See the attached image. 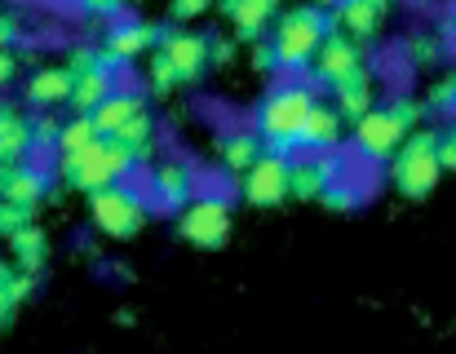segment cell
Returning <instances> with one entry per match:
<instances>
[{
	"label": "cell",
	"mask_w": 456,
	"mask_h": 354,
	"mask_svg": "<svg viewBox=\"0 0 456 354\" xmlns=\"http://www.w3.org/2000/svg\"><path fill=\"white\" fill-rule=\"evenodd\" d=\"M390 4H395V0H337L332 9H337L341 31H346L350 40L368 44V40L381 31V18L390 13Z\"/></svg>",
	"instance_id": "cell-17"
},
{
	"label": "cell",
	"mask_w": 456,
	"mask_h": 354,
	"mask_svg": "<svg viewBox=\"0 0 456 354\" xmlns=\"http://www.w3.org/2000/svg\"><path fill=\"white\" fill-rule=\"evenodd\" d=\"M444 177V165H439V133L435 129H412L399 151L390 156V181L399 195L408 199H426Z\"/></svg>",
	"instance_id": "cell-6"
},
{
	"label": "cell",
	"mask_w": 456,
	"mask_h": 354,
	"mask_svg": "<svg viewBox=\"0 0 456 354\" xmlns=\"http://www.w3.org/2000/svg\"><path fill=\"white\" fill-rule=\"evenodd\" d=\"M13 4H31V0H13Z\"/></svg>",
	"instance_id": "cell-43"
},
{
	"label": "cell",
	"mask_w": 456,
	"mask_h": 354,
	"mask_svg": "<svg viewBox=\"0 0 456 354\" xmlns=\"http://www.w3.org/2000/svg\"><path fill=\"white\" fill-rule=\"evenodd\" d=\"M22 40V22L13 13H0V49H13Z\"/></svg>",
	"instance_id": "cell-38"
},
{
	"label": "cell",
	"mask_w": 456,
	"mask_h": 354,
	"mask_svg": "<svg viewBox=\"0 0 456 354\" xmlns=\"http://www.w3.org/2000/svg\"><path fill=\"white\" fill-rule=\"evenodd\" d=\"M13 80H18V53L0 49V84H13Z\"/></svg>",
	"instance_id": "cell-40"
},
{
	"label": "cell",
	"mask_w": 456,
	"mask_h": 354,
	"mask_svg": "<svg viewBox=\"0 0 456 354\" xmlns=\"http://www.w3.org/2000/svg\"><path fill=\"white\" fill-rule=\"evenodd\" d=\"M346 173L341 165V151H302V160L293 156V177H289V199H319L337 177Z\"/></svg>",
	"instance_id": "cell-11"
},
{
	"label": "cell",
	"mask_w": 456,
	"mask_h": 354,
	"mask_svg": "<svg viewBox=\"0 0 456 354\" xmlns=\"http://www.w3.org/2000/svg\"><path fill=\"white\" fill-rule=\"evenodd\" d=\"M213 9V0H173L168 4V13L177 18V22H191V18H204Z\"/></svg>",
	"instance_id": "cell-35"
},
{
	"label": "cell",
	"mask_w": 456,
	"mask_h": 354,
	"mask_svg": "<svg viewBox=\"0 0 456 354\" xmlns=\"http://www.w3.org/2000/svg\"><path fill=\"white\" fill-rule=\"evenodd\" d=\"M305 67H310V84H314V89H332V84L346 80L354 67H363V49H359V40H350L346 31H328L323 44L314 49V58H310Z\"/></svg>",
	"instance_id": "cell-10"
},
{
	"label": "cell",
	"mask_w": 456,
	"mask_h": 354,
	"mask_svg": "<svg viewBox=\"0 0 456 354\" xmlns=\"http://www.w3.org/2000/svg\"><path fill=\"white\" fill-rule=\"evenodd\" d=\"M302 151H341V111L328 102H314L302 129Z\"/></svg>",
	"instance_id": "cell-20"
},
{
	"label": "cell",
	"mask_w": 456,
	"mask_h": 354,
	"mask_svg": "<svg viewBox=\"0 0 456 354\" xmlns=\"http://www.w3.org/2000/svg\"><path fill=\"white\" fill-rule=\"evenodd\" d=\"M439 53H444V40H439V36H417V40L408 44V58H412L417 67H435Z\"/></svg>",
	"instance_id": "cell-34"
},
{
	"label": "cell",
	"mask_w": 456,
	"mask_h": 354,
	"mask_svg": "<svg viewBox=\"0 0 456 354\" xmlns=\"http://www.w3.org/2000/svg\"><path fill=\"white\" fill-rule=\"evenodd\" d=\"M89 217L102 235L111 239H134L147 217H151V199H147V186H129L125 181H111V186H98L89 190Z\"/></svg>",
	"instance_id": "cell-5"
},
{
	"label": "cell",
	"mask_w": 456,
	"mask_h": 354,
	"mask_svg": "<svg viewBox=\"0 0 456 354\" xmlns=\"http://www.w3.org/2000/svg\"><path fill=\"white\" fill-rule=\"evenodd\" d=\"M253 67H257V71H275V49H271L266 36L253 40Z\"/></svg>",
	"instance_id": "cell-39"
},
{
	"label": "cell",
	"mask_w": 456,
	"mask_h": 354,
	"mask_svg": "<svg viewBox=\"0 0 456 354\" xmlns=\"http://www.w3.org/2000/svg\"><path fill=\"white\" fill-rule=\"evenodd\" d=\"M314 4H319V9H332V4H337V0H314Z\"/></svg>",
	"instance_id": "cell-42"
},
{
	"label": "cell",
	"mask_w": 456,
	"mask_h": 354,
	"mask_svg": "<svg viewBox=\"0 0 456 354\" xmlns=\"http://www.w3.org/2000/svg\"><path fill=\"white\" fill-rule=\"evenodd\" d=\"M71 80H76V71H71L67 62H58V67H40V71H31V80H27V102H31L36 111H53V107L67 102Z\"/></svg>",
	"instance_id": "cell-18"
},
{
	"label": "cell",
	"mask_w": 456,
	"mask_h": 354,
	"mask_svg": "<svg viewBox=\"0 0 456 354\" xmlns=\"http://www.w3.org/2000/svg\"><path fill=\"white\" fill-rule=\"evenodd\" d=\"M319 204H328L332 213H354V208L363 204V190H359V186H350V177L341 173L328 190H323V195H319Z\"/></svg>",
	"instance_id": "cell-29"
},
{
	"label": "cell",
	"mask_w": 456,
	"mask_h": 354,
	"mask_svg": "<svg viewBox=\"0 0 456 354\" xmlns=\"http://www.w3.org/2000/svg\"><path fill=\"white\" fill-rule=\"evenodd\" d=\"M9 253H13V266L40 275L45 261H49V239H45V230H40L36 221H27V226H18V230L9 235Z\"/></svg>",
	"instance_id": "cell-24"
},
{
	"label": "cell",
	"mask_w": 456,
	"mask_h": 354,
	"mask_svg": "<svg viewBox=\"0 0 456 354\" xmlns=\"http://www.w3.org/2000/svg\"><path fill=\"white\" fill-rule=\"evenodd\" d=\"M421 111H426V107H417V102H408V98H403V102H390V107L363 111V116L354 120V138H350L354 156H363V160H372V165L390 160V156L399 151V142L417 129Z\"/></svg>",
	"instance_id": "cell-3"
},
{
	"label": "cell",
	"mask_w": 456,
	"mask_h": 354,
	"mask_svg": "<svg viewBox=\"0 0 456 354\" xmlns=\"http://www.w3.org/2000/svg\"><path fill=\"white\" fill-rule=\"evenodd\" d=\"M332 98H337L332 107L341 111V120H350V125H354L363 111H372V107H377L372 71H368V67H354L346 80H337V84H332Z\"/></svg>",
	"instance_id": "cell-19"
},
{
	"label": "cell",
	"mask_w": 456,
	"mask_h": 354,
	"mask_svg": "<svg viewBox=\"0 0 456 354\" xmlns=\"http://www.w3.org/2000/svg\"><path fill=\"white\" fill-rule=\"evenodd\" d=\"M31 213H36L31 204H13V199H0V235L9 239V235H13L18 226H27V221H31Z\"/></svg>",
	"instance_id": "cell-33"
},
{
	"label": "cell",
	"mask_w": 456,
	"mask_h": 354,
	"mask_svg": "<svg viewBox=\"0 0 456 354\" xmlns=\"http://www.w3.org/2000/svg\"><path fill=\"white\" fill-rule=\"evenodd\" d=\"M31 156V116L13 102H0V160H27Z\"/></svg>",
	"instance_id": "cell-21"
},
{
	"label": "cell",
	"mask_w": 456,
	"mask_h": 354,
	"mask_svg": "<svg viewBox=\"0 0 456 354\" xmlns=\"http://www.w3.org/2000/svg\"><path fill=\"white\" fill-rule=\"evenodd\" d=\"M319 102V89L302 84V80H284L275 84L262 107H257V138L266 151H280V156H302V129L310 120Z\"/></svg>",
	"instance_id": "cell-1"
},
{
	"label": "cell",
	"mask_w": 456,
	"mask_h": 354,
	"mask_svg": "<svg viewBox=\"0 0 456 354\" xmlns=\"http://www.w3.org/2000/svg\"><path fill=\"white\" fill-rule=\"evenodd\" d=\"M98 138V125H94V116H85V111H76L62 129H58V156H71V151H80V147H89Z\"/></svg>",
	"instance_id": "cell-26"
},
{
	"label": "cell",
	"mask_w": 456,
	"mask_h": 354,
	"mask_svg": "<svg viewBox=\"0 0 456 354\" xmlns=\"http://www.w3.org/2000/svg\"><path fill=\"white\" fill-rule=\"evenodd\" d=\"M159 36H164V27L159 22H142V18H116V22H107V36H102V49L120 62V67H129L134 58H142L147 49L159 44Z\"/></svg>",
	"instance_id": "cell-13"
},
{
	"label": "cell",
	"mask_w": 456,
	"mask_h": 354,
	"mask_svg": "<svg viewBox=\"0 0 456 354\" xmlns=\"http://www.w3.org/2000/svg\"><path fill=\"white\" fill-rule=\"evenodd\" d=\"M177 230L186 244L195 248H222L231 235V199L217 190H195L182 208H177Z\"/></svg>",
	"instance_id": "cell-7"
},
{
	"label": "cell",
	"mask_w": 456,
	"mask_h": 354,
	"mask_svg": "<svg viewBox=\"0 0 456 354\" xmlns=\"http://www.w3.org/2000/svg\"><path fill=\"white\" fill-rule=\"evenodd\" d=\"M49 190V169L27 156V160H0V199H13V204H40Z\"/></svg>",
	"instance_id": "cell-14"
},
{
	"label": "cell",
	"mask_w": 456,
	"mask_h": 354,
	"mask_svg": "<svg viewBox=\"0 0 456 354\" xmlns=\"http://www.w3.org/2000/svg\"><path fill=\"white\" fill-rule=\"evenodd\" d=\"M155 49L173 62L177 84H191V80H200V76L208 71V36H200V31L164 27V36H159V44H155Z\"/></svg>",
	"instance_id": "cell-12"
},
{
	"label": "cell",
	"mask_w": 456,
	"mask_h": 354,
	"mask_svg": "<svg viewBox=\"0 0 456 354\" xmlns=\"http://www.w3.org/2000/svg\"><path fill=\"white\" fill-rule=\"evenodd\" d=\"M58 120H53V111H36L31 116V156H49V151H58Z\"/></svg>",
	"instance_id": "cell-28"
},
{
	"label": "cell",
	"mask_w": 456,
	"mask_h": 354,
	"mask_svg": "<svg viewBox=\"0 0 456 354\" xmlns=\"http://www.w3.org/2000/svg\"><path fill=\"white\" fill-rule=\"evenodd\" d=\"M9 315H13V306H9V297H4V293H0V328H4V324H9Z\"/></svg>",
	"instance_id": "cell-41"
},
{
	"label": "cell",
	"mask_w": 456,
	"mask_h": 354,
	"mask_svg": "<svg viewBox=\"0 0 456 354\" xmlns=\"http://www.w3.org/2000/svg\"><path fill=\"white\" fill-rule=\"evenodd\" d=\"M142 107H147V98H142V93H134V89H116V93H107V98H102V102H98L89 116H94L98 133H102V138H111V133H116V129H120L129 116H138Z\"/></svg>",
	"instance_id": "cell-22"
},
{
	"label": "cell",
	"mask_w": 456,
	"mask_h": 354,
	"mask_svg": "<svg viewBox=\"0 0 456 354\" xmlns=\"http://www.w3.org/2000/svg\"><path fill=\"white\" fill-rule=\"evenodd\" d=\"M439 165H444V173H448V169L456 173V125L439 133Z\"/></svg>",
	"instance_id": "cell-37"
},
{
	"label": "cell",
	"mask_w": 456,
	"mask_h": 354,
	"mask_svg": "<svg viewBox=\"0 0 456 354\" xmlns=\"http://www.w3.org/2000/svg\"><path fill=\"white\" fill-rule=\"evenodd\" d=\"M217 9L231 18L235 40L253 44V40H262V36L271 31V22H275V13H280V0H217Z\"/></svg>",
	"instance_id": "cell-16"
},
{
	"label": "cell",
	"mask_w": 456,
	"mask_h": 354,
	"mask_svg": "<svg viewBox=\"0 0 456 354\" xmlns=\"http://www.w3.org/2000/svg\"><path fill=\"white\" fill-rule=\"evenodd\" d=\"M111 138H116V142H125V147L134 151L138 173H142V169L155 160V120H151V111H147V107H142L138 116H129V120H125V125H120Z\"/></svg>",
	"instance_id": "cell-23"
},
{
	"label": "cell",
	"mask_w": 456,
	"mask_h": 354,
	"mask_svg": "<svg viewBox=\"0 0 456 354\" xmlns=\"http://www.w3.org/2000/svg\"><path fill=\"white\" fill-rule=\"evenodd\" d=\"M76 9L89 18V22H116V18H125V9H129V0H76Z\"/></svg>",
	"instance_id": "cell-30"
},
{
	"label": "cell",
	"mask_w": 456,
	"mask_h": 354,
	"mask_svg": "<svg viewBox=\"0 0 456 354\" xmlns=\"http://www.w3.org/2000/svg\"><path fill=\"white\" fill-rule=\"evenodd\" d=\"M58 160H62L67 186H76V190H98V186H111V181H125L129 173H138L134 151L116 138H102V133L89 147H80L71 156H58Z\"/></svg>",
	"instance_id": "cell-4"
},
{
	"label": "cell",
	"mask_w": 456,
	"mask_h": 354,
	"mask_svg": "<svg viewBox=\"0 0 456 354\" xmlns=\"http://www.w3.org/2000/svg\"><path fill=\"white\" fill-rule=\"evenodd\" d=\"M120 71H125V67H120V62H111V58H107V62H98V67L76 71L71 93H67V107L89 116V111H94V107H98L107 93H116V89H120Z\"/></svg>",
	"instance_id": "cell-15"
},
{
	"label": "cell",
	"mask_w": 456,
	"mask_h": 354,
	"mask_svg": "<svg viewBox=\"0 0 456 354\" xmlns=\"http://www.w3.org/2000/svg\"><path fill=\"white\" fill-rule=\"evenodd\" d=\"M235 58V36H217L208 40V67H226Z\"/></svg>",
	"instance_id": "cell-36"
},
{
	"label": "cell",
	"mask_w": 456,
	"mask_h": 354,
	"mask_svg": "<svg viewBox=\"0 0 456 354\" xmlns=\"http://www.w3.org/2000/svg\"><path fill=\"white\" fill-rule=\"evenodd\" d=\"M426 111H439V116H452V120H456V76H444V80L430 89Z\"/></svg>",
	"instance_id": "cell-31"
},
{
	"label": "cell",
	"mask_w": 456,
	"mask_h": 354,
	"mask_svg": "<svg viewBox=\"0 0 456 354\" xmlns=\"http://www.w3.org/2000/svg\"><path fill=\"white\" fill-rule=\"evenodd\" d=\"M147 84H151V93H168V89H177V71H173V62L155 49L151 67H147Z\"/></svg>",
	"instance_id": "cell-32"
},
{
	"label": "cell",
	"mask_w": 456,
	"mask_h": 354,
	"mask_svg": "<svg viewBox=\"0 0 456 354\" xmlns=\"http://www.w3.org/2000/svg\"><path fill=\"white\" fill-rule=\"evenodd\" d=\"M289 177H293V156L262 151L253 160V169L244 173V199L253 208H275V204L289 199Z\"/></svg>",
	"instance_id": "cell-9"
},
{
	"label": "cell",
	"mask_w": 456,
	"mask_h": 354,
	"mask_svg": "<svg viewBox=\"0 0 456 354\" xmlns=\"http://www.w3.org/2000/svg\"><path fill=\"white\" fill-rule=\"evenodd\" d=\"M328 31H341L337 22V9H319V4H302V9H289L275 31H266L271 49H275V67L280 71H302L305 62L314 58V49L323 44Z\"/></svg>",
	"instance_id": "cell-2"
},
{
	"label": "cell",
	"mask_w": 456,
	"mask_h": 354,
	"mask_svg": "<svg viewBox=\"0 0 456 354\" xmlns=\"http://www.w3.org/2000/svg\"><path fill=\"white\" fill-rule=\"evenodd\" d=\"M142 173H147V199H151V208H159V213H177L200 190V173L186 160H173V156L147 165Z\"/></svg>",
	"instance_id": "cell-8"
},
{
	"label": "cell",
	"mask_w": 456,
	"mask_h": 354,
	"mask_svg": "<svg viewBox=\"0 0 456 354\" xmlns=\"http://www.w3.org/2000/svg\"><path fill=\"white\" fill-rule=\"evenodd\" d=\"M262 151H266V147H262L257 133H231V138H222V169L231 177H244Z\"/></svg>",
	"instance_id": "cell-25"
},
{
	"label": "cell",
	"mask_w": 456,
	"mask_h": 354,
	"mask_svg": "<svg viewBox=\"0 0 456 354\" xmlns=\"http://www.w3.org/2000/svg\"><path fill=\"white\" fill-rule=\"evenodd\" d=\"M0 293L9 297V306H22L36 293V270H22V266L0 261Z\"/></svg>",
	"instance_id": "cell-27"
}]
</instances>
